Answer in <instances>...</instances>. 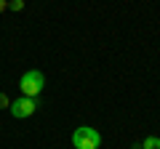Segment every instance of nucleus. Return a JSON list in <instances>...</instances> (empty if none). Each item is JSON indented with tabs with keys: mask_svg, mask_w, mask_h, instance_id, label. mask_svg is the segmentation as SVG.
Returning a JSON list of instances; mask_svg holds the SVG:
<instances>
[{
	"mask_svg": "<svg viewBox=\"0 0 160 149\" xmlns=\"http://www.w3.org/2000/svg\"><path fill=\"white\" fill-rule=\"evenodd\" d=\"M43 85H46V77H43V72L40 69H29V72L22 74V80H19V88H22L24 96L35 99L40 91H43Z\"/></svg>",
	"mask_w": 160,
	"mask_h": 149,
	"instance_id": "2",
	"label": "nucleus"
},
{
	"mask_svg": "<svg viewBox=\"0 0 160 149\" xmlns=\"http://www.w3.org/2000/svg\"><path fill=\"white\" fill-rule=\"evenodd\" d=\"M0 107H3V109H6V107H11V101H8V96H6V93H0Z\"/></svg>",
	"mask_w": 160,
	"mask_h": 149,
	"instance_id": "6",
	"label": "nucleus"
},
{
	"mask_svg": "<svg viewBox=\"0 0 160 149\" xmlns=\"http://www.w3.org/2000/svg\"><path fill=\"white\" fill-rule=\"evenodd\" d=\"M8 8H11V11H22V8H24V0H8Z\"/></svg>",
	"mask_w": 160,
	"mask_h": 149,
	"instance_id": "5",
	"label": "nucleus"
},
{
	"mask_svg": "<svg viewBox=\"0 0 160 149\" xmlns=\"http://www.w3.org/2000/svg\"><path fill=\"white\" fill-rule=\"evenodd\" d=\"M72 147L75 149H99V147H102V133H99L96 128H88V125L75 128Z\"/></svg>",
	"mask_w": 160,
	"mask_h": 149,
	"instance_id": "1",
	"label": "nucleus"
},
{
	"mask_svg": "<svg viewBox=\"0 0 160 149\" xmlns=\"http://www.w3.org/2000/svg\"><path fill=\"white\" fill-rule=\"evenodd\" d=\"M6 8H8V0H0V13L6 11Z\"/></svg>",
	"mask_w": 160,
	"mask_h": 149,
	"instance_id": "7",
	"label": "nucleus"
},
{
	"mask_svg": "<svg viewBox=\"0 0 160 149\" xmlns=\"http://www.w3.org/2000/svg\"><path fill=\"white\" fill-rule=\"evenodd\" d=\"M11 115L13 117H29V115H35V109H38V101L35 99H29V96H22V99H16V101H11Z\"/></svg>",
	"mask_w": 160,
	"mask_h": 149,
	"instance_id": "3",
	"label": "nucleus"
},
{
	"mask_svg": "<svg viewBox=\"0 0 160 149\" xmlns=\"http://www.w3.org/2000/svg\"><path fill=\"white\" fill-rule=\"evenodd\" d=\"M142 149H160V138L158 136H147L142 141Z\"/></svg>",
	"mask_w": 160,
	"mask_h": 149,
	"instance_id": "4",
	"label": "nucleus"
}]
</instances>
